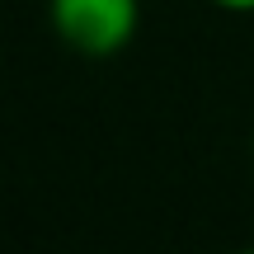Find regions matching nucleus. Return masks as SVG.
Listing matches in <instances>:
<instances>
[{"label":"nucleus","instance_id":"obj_3","mask_svg":"<svg viewBox=\"0 0 254 254\" xmlns=\"http://www.w3.org/2000/svg\"><path fill=\"white\" fill-rule=\"evenodd\" d=\"M236 254H254V250H236Z\"/></svg>","mask_w":254,"mask_h":254},{"label":"nucleus","instance_id":"obj_2","mask_svg":"<svg viewBox=\"0 0 254 254\" xmlns=\"http://www.w3.org/2000/svg\"><path fill=\"white\" fill-rule=\"evenodd\" d=\"M212 5H221V9H254V0H212Z\"/></svg>","mask_w":254,"mask_h":254},{"label":"nucleus","instance_id":"obj_1","mask_svg":"<svg viewBox=\"0 0 254 254\" xmlns=\"http://www.w3.org/2000/svg\"><path fill=\"white\" fill-rule=\"evenodd\" d=\"M52 33L80 57H113L136 38L141 0H47Z\"/></svg>","mask_w":254,"mask_h":254}]
</instances>
